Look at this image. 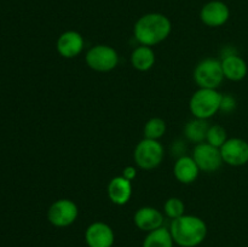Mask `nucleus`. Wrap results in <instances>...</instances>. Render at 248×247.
I'll list each match as a JSON object with an SVG mask.
<instances>
[{"label": "nucleus", "mask_w": 248, "mask_h": 247, "mask_svg": "<svg viewBox=\"0 0 248 247\" xmlns=\"http://www.w3.org/2000/svg\"><path fill=\"white\" fill-rule=\"evenodd\" d=\"M89 68L94 72L107 73L115 69L119 63L118 51L109 45L98 44L90 48L85 56Z\"/></svg>", "instance_id": "obj_6"}, {"label": "nucleus", "mask_w": 248, "mask_h": 247, "mask_svg": "<svg viewBox=\"0 0 248 247\" xmlns=\"http://www.w3.org/2000/svg\"><path fill=\"white\" fill-rule=\"evenodd\" d=\"M79 216L78 205L70 199H58L47 210V219L53 227L67 228L77 220Z\"/></svg>", "instance_id": "obj_7"}, {"label": "nucleus", "mask_w": 248, "mask_h": 247, "mask_svg": "<svg viewBox=\"0 0 248 247\" xmlns=\"http://www.w3.org/2000/svg\"><path fill=\"white\" fill-rule=\"evenodd\" d=\"M131 64L138 72H148L155 64V52L150 46L140 45L131 53Z\"/></svg>", "instance_id": "obj_17"}, {"label": "nucleus", "mask_w": 248, "mask_h": 247, "mask_svg": "<svg viewBox=\"0 0 248 247\" xmlns=\"http://www.w3.org/2000/svg\"><path fill=\"white\" fill-rule=\"evenodd\" d=\"M193 159L198 164L200 171L216 172L223 164L220 149L213 147L210 143L202 142L195 145L193 152Z\"/></svg>", "instance_id": "obj_8"}, {"label": "nucleus", "mask_w": 248, "mask_h": 247, "mask_svg": "<svg viewBox=\"0 0 248 247\" xmlns=\"http://www.w3.org/2000/svg\"><path fill=\"white\" fill-rule=\"evenodd\" d=\"M85 241L89 247H113L115 234L107 223L93 222L85 232Z\"/></svg>", "instance_id": "obj_11"}, {"label": "nucleus", "mask_w": 248, "mask_h": 247, "mask_svg": "<svg viewBox=\"0 0 248 247\" xmlns=\"http://www.w3.org/2000/svg\"><path fill=\"white\" fill-rule=\"evenodd\" d=\"M223 94L215 89H199L189 101V109L194 118L208 120L219 111Z\"/></svg>", "instance_id": "obj_3"}, {"label": "nucleus", "mask_w": 248, "mask_h": 247, "mask_svg": "<svg viewBox=\"0 0 248 247\" xmlns=\"http://www.w3.org/2000/svg\"><path fill=\"white\" fill-rule=\"evenodd\" d=\"M235 108H236V99L230 94H223L219 111L224 114H230L235 110Z\"/></svg>", "instance_id": "obj_23"}, {"label": "nucleus", "mask_w": 248, "mask_h": 247, "mask_svg": "<svg viewBox=\"0 0 248 247\" xmlns=\"http://www.w3.org/2000/svg\"><path fill=\"white\" fill-rule=\"evenodd\" d=\"M172 23L167 16L160 12H149L137 19L133 27L135 39L140 45L155 46L170 36Z\"/></svg>", "instance_id": "obj_1"}, {"label": "nucleus", "mask_w": 248, "mask_h": 247, "mask_svg": "<svg viewBox=\"0 0 248 247\" xmlns=\"http://www.w3.org/2000/svg\"><path fill=\"white\" fill-rule=\"evenodd\" d=\"M164 212L167 217L173 220L176 218H179L183 215H186L184 213L186 212V205H184V202L179 198H170L165 202Z\"/></svg>", "instance_id": "obj_21"}, {"label": "nucleus", "mask_w": 248, "mask_h": 247, "mask_svg": "<svg viewBox=\"0 0 248 247\" xmlns=\"http://www.w3.org/2000/svg\"><path fill=\"white\" fill-rule=\"evenodd\" d=\"M219 149L223 162L229 166L240 167L248 162V142L242 138H228Z\"/></svg>", "instance_id": "obj_9"}, {"label": "nucleus", "mask_w": 248, "mask_h": 247, "mask_svg": "<svg viewBox=\"0 0 248 247\" xmlns=\"http://www.w3.org/2000/svg\"><path fill=\"white\" fill-rule=\"evenodd\" d=\"M174 241L170 229L161 227L156 230L148 232L143 241L142 247H173Z\"/></svg>", "instance_id": "obj_19"}, {"label": "nucleus", "mask_w": 248, "mask_h": 247, "mask_svg": "<svg viewBox=\"0 0 248 247\" xmlns=\"http://www.w3.org/2000/svg\"><path fill=\"white\" fill-rule=\"evenodd\" d=\"M194 81L199 89H215L222 85L225 79L222 69V62L217 58H205L196 64L194 69Z\"/></svg>", "instance_id": "obj_4"}, {"label": "nucleus", "mask_w": 248, "mask_h": 247, "mask_svg": "<svg viewBox=\"0 0 248 247\" xmlns=\"http://www.w3.org/2000/svg\"><path fill=\"white\" fill-rule=\"evenodd\" d=\"M228 139L227 131L223 126L220 125H211L208 128L207 137H206V142L210 143L213 147L220 148Z\"/></svg>", "instance_id": "obj_22"}, {"label": "nucleus", "mask_w": 248, "mask_h": 247, "mask_svg": "<svg viewBox=\"0 0 248 247\" xmlns=\"http://www.w3.org/2000/svg\"><path fill=\"white\" fill-rule=\"evenodd\" d=\"M121 176L132 182L133 179L136 178V176H137V170L135 169V166H126L125 169L123 170V174H121Z\"/></svg>", "instance_id": "obj_24"}, {"label": "nucleus", "mask_w": 248, "mask_h": 247, "mask_svg": "<svg viewBox=\"0 0 248 247\" xmlns=\"http://www.w3.org/2000/svg\"><path fill=\"white\" fill-rule=\"evenodd\" d=\"M166 133V123L161 118H152L145 123L143 135L147 139L159 140Z\"/></svg>", "instance_id": "obj_20"}, {"label": "nucleus", "mask_w": 248, "mask_h": 247, "mask_svg": "<svg viewBox=\"0 0 248 247\" xmlns=\"http://www.w3.org/2000/svg\"><path fill=\"white\" fill-rule=\"evenodd\" d=\"M133 222L140 230L150 232L162 227L164 215L157 208L145 206V207H140L136 211L135 216H133Z\"/></svg>", "instance_id": "obj_14"}, {"label": "nucleus", "mask_w": 248, "mask_h": 247, "mask_svg": "<svg viewBox=\"0 0 248 247\" xmlns=\"http://www.w3.org/2000/svg\"><path fill=\"white\" fill-rule=\"evenodd\" d=\"M230 9L222 0H211L200 10V19L205 26L211 28L222 27L229 21Z\"/></svg>", "instance_id": "obj_10"}, {"label": "nucleus", "mask_w": 248, "mask_h": 247, "mask_svg": "<svg viewBox=\"0 0 248 247\" xmlns=\"http://www.w3.org/2000/svg\"><path fill=\"white\" fill-rule=\"evenodd\" d=\"M170 232L174 244L181 247H196L205 241L207 225L202 218L193 215H183L172 220Z\"/></svg>", "instance_id": "obj_2"}, {"label": "nucleus", "mask_w": 248, "mask_h": 247, "mask_svg": "<svg viewBox=\"0 0 248 247\" xmlns=\"http://www.w3.org/2000/svg\"><path fill=\"white\" fill-rule=\"evenodd\" d=\"M210 126L211 125L208 124L207 120L194 118L184 127V135H186V139L189 142H193L195 144L206 142V137H207Z\"/></svg>", "instance_id": "obj_18"}, {"label": "nucleus", "mask_w": 248, "mask_h": 247, "mask_svg": "<svg viewBox=\"0 0 248 247\" xmlns=\"http://www.w3.org/2000/svg\"><path fill=\"white\" fill-rule=\"evenodd\" d=\"M108 198L114 205L124 206L132 196V182L125 177H114L108 184Z\"/></svg>", "instance_id": "obj_15"}, {"label": "nucleus", "mask_w": 248, "mask_h": 247, "mask_svg": "<svg viewBox=\"0 0 248 247\" xmlns=\"http://www.w3.org/2000/svg\"><path fill=\"white\" fill-rule=\"evenodd\" d=\"M200 169L193 156L183 155L177 159L173 166V174L178 182L183 184H191L198 179Z\"/></svg>", "instance_id": "obj_16"}, {"label": "nucleus", "mask_w": 248, "mask_h": 247, "mask_svg": "<svg viewBox=\"0 0 248 247\" xmlns=\"http://www.w3.org/2000/svg\"><path fill=\"white\" fill-rule=\"evenodd\" d=\"M165 157V150L159 140L143 138L135 148L133 159L136 165L142 170H154Z\"/></svg>", "instance_id": "obj_5"}, {"label": "nucleus", "mask_w": 248, "mask_h": 247, "mask_svg": "<svg viewBox=\"0 0 248 247\" xmlns=\"http://www.w3.org/2000/svg\"><path fill=\"white\" fill-rule=\"evenodd\" d=\"M220 62H222V69L225 79L230 81H241L246 77L248 73L247 63L236 52L223 53Z\"/></svg>", "instance_id": "obj_13"}, {"label": "nucleus", "mask_w": 248, "mask_h": 247, "mask_svg": "<svg viewBox=\"0 0 248 247\" xmlns=\"http://www.w3.org/2000/svg\"><path fill=\"white\" fill-rule=\"evenodd\" d=\"M85 46V40L81 34L77 31H63L57 39L56 48L57 52L63 58H75L82 52Z\"/></svg>", "instance_id": "obj_12"}]
</instances>
